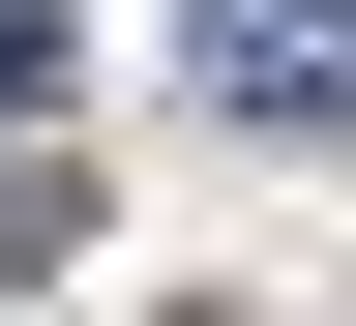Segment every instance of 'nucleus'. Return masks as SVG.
Returning a JSON list of instances; mask_svg holds the SVG:
<instances>
[{"mask_svg":"<svg viewBox=\"0 0 356 326\" xmlns=\"http://www.w3.org/2000/svg\"><path fill=\"white\" fill-rule=\"evenodd\" d=\"M30 89H60V0H0V119H30Z\"/></svg>","mask_w":356,"mask_h":326,"instance_id":"f03ea898","label":"nucleus"},{"mask_svg":"<svg viewBox=\"0 0 356 326\" xmlns=\"http://www.w3.org/2000/svg\"><path fill=\"white\" fill-rule=\"evenodd\" d=\"M178 60H208V119L327 149V119H356V0H178Z\"/></svg>","mask_w":356,"mask_h":326,"instance_id":"f257e3e1","label":"nucleus"}]
</instances>
